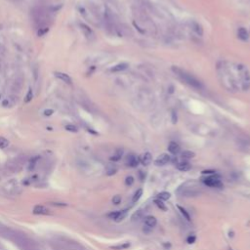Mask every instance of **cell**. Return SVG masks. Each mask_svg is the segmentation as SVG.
I'll return each mask as SVG.
<instances>
[{
    "mask_svg": "<svg viewBox=\"0 0 250 250\" xmlns=\"http://www.w3.org/2000/svg\"><path fill=\"white\" fill-rule=\"evenodd\" d=\"M217 73L220 83L229 92L247 91L250 88V71L242 64L220 62Z\"/></svg>",
    "mask_w": 250,
    "mask_h": 250,
    "instance_id": "obj_1",
    "label": "cell"
},
{
    "mask_svg": "<svg viewBox=\"0 0 250 250\" xmlns=\"http://www.w3.org/2000/svg\"><path fill=\"white\" fill-rule=\"evenodd\" d=\"M134 13L136 15L134 26L139 29V31L142 33H149L152 35H156L157 32L156 26L147 14L146 10H144L142 7H137L134 10Z\"/></svg>",
    "mask_w": 250,
    "mask_h": 250,
    "instance_id": "obj_2",
    "label": "cell"
},
{
    "mask_svg": "<svg viewBox=\"0 0 250 250\" xmlns=\"http://www.w3.org/2000/svg\"><path fill=\"white\" fill-rule=\"evenodd\" d=\"M51 10L42 6H37L32 10V19L34 23L36 24L38 28H48L49 24L51 22Z\"/></svg>",
    "mask_w": 250,
    "mask_h": 250,
    "instance_id": "obj_3",
    "label": "cell"
},
{
    "mask_svg": "<svg viewBox=\"0 0 250 250\" xmlns=\"http://www.w3.org/2000/svg\"><path fill=\"white\" fill-rule=\"evenodd\" d=\"M172 72H174V74L176 75L177 77H179L181 80L188 84L189 86L193 87V89H197V90H201L203 88V85L202 83L198 80L197 77H194L193 74H191L189 72H188L187 71H185V69L179 68V67H172Z\"/></svg>",
    "mask_w": 250,
    "mask_h": 250,
    "instance_id": "obj_4",
    "label": "cell"
},
{
    "mask_svg": "<svg viewBox=\"0 0 250 250\" xmlns=\"http://www.w3.org/2000/svg\"><path fill=\"white\" fill-rule=\"evenodd\" d=\"M202 183L210 188H218V189L223 188V183L221 180H220V177L216 174L210 175V176H207L206 178H203Z\"/></svg>",
    "mask_w": 250,
    "mask_h": 250,
    "instance_id": "obj_5",
    "label": "cell"
},
{
    "mask_svg": "<svg viewBox=\"0 0 250 250\" xmlns=\"http://www.w3.org/2000/svg\"><path fill=\"white\" fill-rule=\"evenodd\" d=\"M79 28L81 29V31L83 32L85 37H86L87 39H89V40H93V39L95 38L94 31L87 26V24H85L83 23H79Z\"/></svg>",
    "mask_w": 250,
    "mask_h": 250,
    "instance_id": "obj_6",
    "label": "cell"
},
{
    "mask_svg": "<svg viewBox=\"0 0 250 250\" xmlns=\"http://www.w3.org/2000/svg\"><path fill=\"white\" fill-rule=\"evenodd\" d=\"M139 162H140V158L133 153L128 154L126 157V160H125V164H126V166L128 167H137Z\"/></svg>",
    "mask_w": 250,
    "mask_h": 250,
    "instance_id": "obj_7",
    "label": "cell"
},
{
    "mask_svg": "<svg viewBox=\"0 0 250 250\" xmlns=\"http://www.w3.org/2000/svg\"><path fill=\"white\" fill-rule=\"evenodd\" d=\"M200 193V192L196 188H192V187H188V188H184L183 191L181 192V194L183 197H197Z\"/></svg>",
    "mask_w": 250,
    "mask_h": 250,
    "instance_id": "obj_8",
    "label": "cell"
},
{
    "mask_svg": "<svg viewBox=\"0 0 250 250\" xmlns=\"http://www.w3.org/2000/svg\"><path fill=\"white\" fill-rule=\"evenodd\" d=\"M170 161V156L167 153H161L160 156H158L157 158L154 160V164L156 166H163L167 164Z\"/></svg>",
    "mask_w": 250,
    "mask_h": 250,
    "instance_id": "obj_9",
    "label": "cell"
},
{
    "mask_svg": "<svg viewBox=\"0 0 250 250\" xmlns=\"http://www.w3.org/2000/svg\"><path fill=\"white\" fill-rule=\"evenodd\" d=\"M54 75L56 76L59 80H61L63 81L64 83H66V84H72V77L68 75V74L67 73H64V72H56L54 73Z\"/></svg>",
    "mask_w": 250,
    "mask_h": 250,
    "instance_id": "obj_10",
    "label": "cell"
},
{
    "mask_svg": "<svg viewBox=\"0 0 250 250\" xmlns=\"http://www.w3.org/2000/svg\"><path fill=\"white\" fill-rule=\"evenodd\" d=\"M189 27H191V29L192 31L197 34L198 36H202L203 34V29H202V27L198 23L194 22V21H192L189 23Z\"/></svg>",
    "mask_w": 250,
    "mask_h": 250,
    "instance_id": "obj_11",
    "label": "cell"
},
{
    "mask_svg": "<svg viewBox=\"0 0 250 250\" xmlns=\"http://www.w3.org/2000/svg\"><path fill=\"white\" fill-rule=\"evenodd\" d=\"M152 160H153V156H152L151 153H145L144 154H142V156L140 157V162L145 166L151 164Z\"/></svg>",
    "mask_w": 250,
    "mask_h": 250,
    "instance_id": "obj_12",
    "label": "cell"
},
{
    "mask_svg": "<svg viewBox=\"0 0 250 250\" xmlns=\"http://www.w3.org/2000/svg\"><path fill=\"white\" fill-rule=\"evenodd\" d=\"M157 224V220L154 216H147L145 218V225H146V227L149 228V229H153L156 226Z\"/></svg>",
    "mask_w": 250,
    "mask_h": 250,
    "instance_id": "obj_13",
    "label": "cell"
},
{
    "mask_svg": "<svg viewBox=\"0 0 250 250\" xmlns=\"http://www.w3.org/2000/svg\"><path fill=\"white\" fill-rule=\"evenodd\" d=\"M22 87H23V77L19 76L14 80V82L12 84V89H13V91H15V92H16V91L20 92V91H21Z\"/></svg>",
    "mask_w": 250,
    "mask_h": 250,
    "instance_id": "obj_14",
    "label": "cell"
},
{
    "mask_svg": "<svg viewBox=\"0 0 250 250\" xmlns=\"http://www.w3.org/2000/svg\"><path fill=\"white\" fill-rule=\"evenodd\" d=\"M181 151V148H180L179 145L176 143V142H171L169 145H168V152L172 154H178Z\"/></svg>",
    "mask_w": 250,
    "mask_h": 250,
    "instance_id": "obj_15",
    "label": "cell"
},
{
    "mask_svg": "<svg viewBox=\"0 0 250 250\" xmlns=\"http://www.w3.org/2000/svg\"><path fill=\"white\" fill-rule=\"evenodd\" d=\"M127 68H128L127 63H120V64H116V66H113L111 68V72H124Z\"/></svg>",
    "mask_w": 250,
    "mask_h": 250,
    "instance_id": "obj_16",
    "label": "cell"
},
{
    "mask_svg": "<svg viewBox=\"0 0 250 250\" xmlns=\"http://www.w3.org/2000/svg\"><path fill=\"white\" fill-rule=\"evenodd\" d=\"M122 156H123V149H116V152H114V153L111 156V158H109V159H111V161L116 162V161L120 160V159L122 158Z\"/></svg>",
    "mask_w": 250,
    "mask_h": 250,
    "instance_id": "obj_17",
    "label": "cell"
},
{
    "mask_svg": "<svg viewBox=\"0 0 250 250\" xmlns=\"http://www.w3.org/2000/svg\"><path fill=\"white\" fill-rule=\"evenodd\" d=\"M177 168L180 170V171H189V169L192 168V164L189 163V161H181L177 163Z\"/></svg>",
    "mask_w": 250,
    "mask_h": 250,
    "instance_id": "obj_18",
    "label": "cell"
},
{
    "mask_svg": "<svg viewBox=\"0 0 250 250\" xmlns=\"http://www.w3.org/2000/svg\"><path fill=\"white\" fill-rule=\"evenodd\" d=\"M48 211L49 210L43 205H36L33 208V213L37 215H46L48 214Z\"/></svg>",
    "mask_w": 250,
    "mask_h": 250,
    "instance_id": "obj_19",
    "label": "cell"
},
{
    "mask_svg": "<svg viewBox=\"0 0 250 250\" xmlns=\"http://www.w3.org/2000/svg\"><path fill=\"white\" fill-rule=\"evenodd\" d=\"M237 36L239 39H241V40L246 41L248 39V32L244 28H239L237 31Z\"/></svg>",
    "mask_w": 250,
    "mask_h": 250,
    "instance_id": "obj_20",
    "label": "cell"
},
{
    "mask_svg": "<svg viewBox=\"0 0 250 250\" xmlns=\"http://www.w3.org/2000/svg\"><path fill=\"white\" fill-rule=\"evenodd\" d=\"M194 156H196V153L192 151H184L183 153H181V157L184 159H191Z\"/></svg>",
    "mask_w": 250,
    "mask_h": 250,
    "instance_id": "obj_21",
    "label": "cell"
},
{
    "mask_svg": "<svg viewBox=\"0 0 250 250\" xmlns=\"http://www.w3.org/2000/svg\"><path fill=\"white\" fill-rule=\"evenodd\" d=\"M179 211L181 212V214L183 215V217L187 220V221H191V216H189V214L188 213V211L184 207H182L181 205H177Z\"/></svg>",
    "mask_w": 250,
    "mask_h": 250,
    "instance_id": "obj_22",
    "label": "cell"
},
{
    "mask_svg": "<svg viewBox=\"0 0 250 250\" xmlns=\"http://www.w3.org/2000/svg\"><path fill=\"white\" fill-rule=\"evenodd\" d=\"M143 196V189H139L136 191V193H134V196H133V198H132V201L135 203V202H137L140 198L142 197Z\"/></svg>",
    "mask_w": 250,
    "mask_h": 250,
    "instance_id": "obj_23",
    "label": "cell"
},
{
    "mask_svg": "<svg viewBox=\"0 0 250 250\" xmlns=\"http://www.w3.org/2000/svg\"><path fill=\"white\" fill-rule=\"evenodd\" d=\"M171 197V194L168 192H162L158 194V199H160L162 201H165V200H168V199Z\"/></svg>",
    "mask_w": 250,
    "mask_h": 250,
    "instance_id": "obj_24",
    "label": "cell"
},
{
    "mask_svg": "<svg viewBox=\"0 0 250 250\" xmlns=\"http://www.w3.org/2000/svg\"><path fill=\"white\" fill-rule=\"evenodd\" d=\"M116 171H117V168L116 166H114L113 164H111V165H108L107 167V175H108V176H112V175L116 174Z\"/></svg>",
    "mask_w": 250,
    "mask_h": 250,
    "instance_id": "obj_25",
    "label": "cell"
},
{
    "mask_svg": "<svg viewBox=\"0 0 250 250\" xmlns=\"http://www.w3.org/2000/svg\"><path fill=\"white\" fill-rule=\"evenodd\" d=\"M154 203H156V205L160 209V210H162V211H166L167 210V207L165 206V204L163 203V201L162 200H160V199H154Z\"/></svg>",
    "mask_w": 250,
    "mask_h": 250,
    "instance_id": "obj_26",
    "label": "cell"
},
{
    "mask_svg": "<svg viewBox=\"0 0 250 250\" xmlns=\"http://www.w3.org/2000/svg\"><path fill=\"white\" fill-rule=\"evenodd\" d=\"M9 146V141L4 137H0V149H6Z\"/></svg>",
    "mask_w": 250,
    "mask_h": 250,
    "instance_id": "obj_27",
    "label": "cell"
},
{
    "mask_svg": "<svg viewBox=\"0 0 250 250\" xmlns=\"http://www.w3.org/2000/svg\"><path fill=\"white\" fill-rule=\"evenodd\" d=\"M66 130L67 131H69V132H72V133H76L78 132V128L75 126V125H73V124H68L66 125Z\"/></svg>",
    "mask_w": 250,
    "mask_h": 250,
    "instance_id": "obj_28",
    "label": "cell"
},
{
    "mask_svg": "<svg viewBox=\"0 0 250 250\" xmlns=\"http://www.w3.org/2000/svg\"><path fill=\"white\" fill-rule=\"evenodd\" d=\"M128 247H130V242H125L123 244H119V245L112 246V248L116 249V250H123V249H127Z\"/></svg>",
    "mask_w": 250,
    "mask_h": 250,
    "instance_id": "obj_29",
    "label": "cell"
},
{
    "mask_svg": "<svg viewBox=\"0 0 250 250\" xmlns=\"http://www.w3.org/2000/svg\"><path fill=\"white\" fill-rule=\"evenodd\" d=\"M32 98H33V91H32V89H29L26 95V98H24V102L29 103L32 100Z\"/></svg>",
    "mask_w": 250,
    "mask_h": 250,
    "instance_id": "obj_30",
    "label": "cell"
},
{
    "mask_svg": "<svg viewBox=\"0 0 250 250\" xmlns=\"http://www.w3.org/2000/svg\"><path fill=\"white\" fill-rule=\"evenodd\" d=\"M127 216V211L126 210H122V211H120L119 212V214H118V216H117V218L116 219V222H120V221H122V220Z\"/></svg>",
    "mask_w": 250,
    "mask_h": 250,
    "instance_id": "obj_31",
    "label": "cell"
},
{
    "mask_svg": "<svg viewBox=\"0 0 250 250\" xmlns=\"http://www.w3.org/2000/svg\"><path fill=\"white\" fill-rule=\"evenodd\" d=\"M142 217V211L141 210H138V211L135 212L133 215H132V221H139L140 219Z\"/></svg>",
    "mask_w": 250,
    "mask_h": 250,
    "instance_id": "obj_32",
    "label": "cell"
},
{
    "mask_svg": "<svg viewBox=\"0 0 250 250\" xmlns=\"http://www.w3.org/2000/svg\"><path fill=\"white\" fill-rule=\"evenodd\" d=\"M134 181L135 180L132 176H127L125 178V185H126V186H132L134 184Z\"/></svg>",
    "mask_w": 250,
    "mask_h": 250,
    "instance_id": "obj_33",
    "label": "cell"
},
{
    "mask_svg": "<svg viewBox=\"0 0 250 250\" xmlns=\"http://www.w3.org/2000/svg\"><path fill=\"white\" fill-rule=\"evenodd\" d=\"M121 202V197L119 196V194H116V196H114L112 197V203L113 204H116V205H117V204H119Z\"/></svg>",
    "mask_w": 250,
    "mask_h": 250,
    "instance_id": "obj_34",
    "label": "cell"
},
{
    "mask_svg": "<svg viewBox=\"0 0 250 250\" xmlns=\"http://www.w3.org/2000/svg\"><path fill=\"white\" fill-rule=\"evenodd\" d=\"M196 239H197V237H196V236H189V237H188V238H187V242L189 243V244H193V243H194L196 242Z\"/></svg>",
    "mask_w": 250,
    "mask_h": 250,
    "instance_id": "obj_35",
    "label": "cell"
},
{
    "mask_svg": "<svg viewBox=\"0 0 250 250\" xmlns=\"http://www.w3.org/2000/svg\"><path fill=\"white\" fill-rule=\"evenodd\" d=\"M54 113V109L52 108H48V109H45L43 114L45 116H52V114Z\"/></svg>",
    "mask_w": 250,
    "mask_h": 250,
    "instance_id": "obj_36",
    "label": "cell"
},
{
    "mask_svg": "<svg viewBox=\"0 0 250 250\" xmlns=\"http://www.w3.org/2000/svg\"><path fill=\"white\" fill-rule=\"evenodd\" d=\"M202 174L213 175V174H216V173H215V171H213V170H204V171H202Z\"/></svg>",
    "mask_w": 250,
    "mask_h": 250,
    "instance_id": "obj_37",
    "label": "cell"
},
{
    "mask_svg": "<svg viewBox=\"0 0 250 250\" xmlns=\"http://www.w3.org/2000/svg\"><path fill=\"white\" fill-rule=\"evenodd\" d=\"M2 105H3V107H8L9 105H10V101H8V99L7 100H4Z\"/></svg>",
    "mask_w": 250,
    "mask_h": 250,
    "instance_id": "obj_38",
    "label": "cell"
},
{
    "mask_svg": "<svg viewBox=\"0 0 250 250\" xmlns=\"http://www.w3.org/2000/svg\"><path fill=\"white\" fill-rule=\"evenodd\" d=\"M228 250H233V249H232L231 247H229V248H228Z\"/></svg>",
    "mask_w": 250,
    "mask_h": 250,
    "instance_id": "obj_39",
    "label": "cell"
}]
</instances>
